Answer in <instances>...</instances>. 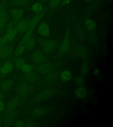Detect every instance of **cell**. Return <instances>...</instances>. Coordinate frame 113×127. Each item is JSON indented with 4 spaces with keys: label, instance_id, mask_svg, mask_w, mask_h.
I'll use <instances>...</instances> for the list:
<instances>
[{
    "label": "cell",
    "instance_id": "8",
    "mask_svg": "<svg viewBox=\"0 0 113 127\" xmlns=\"http://www.w3.org/2000/svg\"><path fill=\"white\" fill-rule=\"evenodd\" d=\"M14 65L12 62L7 61L4 62L0 65V74L4 76L10 73L13 69Z\"/></svg>",
    "mask_w": 113,
    "mask_h": 127
},
{
    "label": "cell",
    "instance_id": "3",
    "mask_svg": "<svg viewBox=\"0 0 113 127\" xmlns=\"http://www.w3.org/2000/svg\"><path fill=\"white\" fill-rule=\"evenodd\" d=\"M55 93L54 89L50 88L44 90L36 95L34 98V101L36 102H40L45 101L52 97Z\"/></svg>",
    "mask_w": 113,
    "mask_h": 127
},
{
    "label": "cell",
    "instance_id": "20",
    "mask_svg": "<svg viewBox=\"0 0 113 127\" xmlns=\"http://www.w3.org/2000/svg\"><path fill=\"white\" fill-rule=\"evenodd\" d=\"M75 96L79 99H83L87 96V90L85 87L80 86L77 87L75 91Z\"/></svg>",
    "mask_w": 113,
    "mask_h": 127
},
{
    "label": "cell",
    "instance_id": "39",
    "mask_svg": "<svg viewBox=\"0 0 113 127\" xmlns=\"http://www.w3.org/2000/svg\"><path fill=\"white\" fill-rule=\"evenodd\" d=\"M5 95L3 91H0V100H3L4 97Z\"/></svg>",
    "mask_w": 113,
    "mask_h": 127
},
{
    "label": "cell",
    "instance_id": "6",
    "mask_svg": "<svg viewBox=\"0 0 113 127\" xmlns=\"http://www.w3.org/2000/svg\"><path fill=\"white\" fill-rule=\"evenodd\" d=\"M49 112V109L45 107H36L32 109L30 112L32 117L38 118L46 116Z\"/></svg>",
    "mask_w": 113,
    "mask_h": 127
},
{
    "label": "cell",
    "instance_id": "26",
    "mask_svg": "<svg viewBox=\"0 0 113 127\" xmlns=\"http://www.w3.org/2000/svg\"><path fill=\"white\" fill-rule=\"evenodd\" d=\"M33 31L34 30L32 29H28V31L25 32V34L22 38V39L21 40L19 45H24L28 40L32 37Z\"/></svg>",
    "mask_w": 113,
    "mask_h": 127
},
{
    "label": "cell",
    "instance_id": "38",
    "mask_svg": "<svg viewBox=\"0 0 113 127\" xmlns=\"http://www.w3.org/2000/svg\"><path fill=\"white\" fill-rule=\"evenodd\" d=\"M73 0H63L62 2V5H65L67 4L70 3Z\"/></svg>",
    "mask_w": 113,
    "mask_h": 127
},
{
    "label": "cell",
    "instance_id": "44",
    "mask_svg": "<svg viewBox=\"0 0 113 127\" xmlns=\"http://www.w3.org/2000/svg\"></svg>",
    "mask_w": 113,
    "mask_h": 127
},
{
    "label": "cell",
    "instance_id": "16",
    "mask_svg": "<svg viewBox=\"0 0 113 127\" xmlns=\"http://www.w3.org/2000/svg\"><path fill=\"white\" fill-rule=\"evenodd\" d=\"M31 59L35 63L39 64L43 62L45 59V56L42 51H36L32 54Z\"/></svg>",
    "mask_w": 113,
    "mask_h": 127
},
{
    "label": "cell",
    "instance_id": "35",
    "mask_svg": "<svg viewBox=\"0 0 113 127\" xmlns=\"http://www.w3.org/2000/svg\"><path fill=\"white\" fill-rule=\"evenodd\" d=\"M25 123L22 120H18L13 123L12 126L16 127H22L24 126Z\"/></svg>",
    "mask_w": 113,
    "mask_h": 127
},
{
    "label": "cell",
    "instance_id": "37",
    "mask_svg": "<svg viewBox=\"0 0 113 127\" xmlns=\"http://www.w3.org/2000/svg\"><path fill=\"white\" fill-rule=\"evenodd\" d=\"M5 109V105L4 103V101H3V100H0V112L4 111Z\"/></svg>",
    "mask_w": 113,
    "mask_h": 127
},
{
    "label": "cell",
    "instance_id": "15",
    "mask_svg": "<svg viewBox=\"0 0 113 127\" xmlns=\"http://www.w3.org/2000/svg\"><path fill=\"white\" fill-rule=\"evenodd\" d=\"M37 30L39 34L43 37H46L49 35L50 31V26L45 22H43L40 24Z\"/></svg>",
    "mask_w": 113,
    "mask_h": 127
},
{
    "label": "cell",
    "instance_id": "13",
    "mask_svg": "<svg viewBox=\"0 0 113 127\" xmlns=\"http://www.w3.org/2000/svg\"><path fill=\"white\" fill-rule=\"evenodd\" d=\"M54 68V65L52 64L45 63L40 64L37 67V70L40 73L46 74L52 71Z\"/></svg>",
    "mask_w": 113,
    "mask_h": 127
},
{
    "label": "cell",
    "instance_id": "1",
    "mask_svg": "<svg viewBox=\"0 0 113 127\" xmlns=\"http://www.w3.org/2000/svg\"><path fill=\"white\" fill-rule=\"evenodd\" d=\"M8 20L7 5L5 0H2L0 3V35L2 34Z\"/></svg>",
    "mask_w": 113,
    "mask_h": 127
},
{
    "label": "cell",
    "instance_id": "23",
    "mask_svg": "<svg viewBox=\"0 0 113 127\" xmlns=\"http://www.w3.org/2000/svg\"><path fill=\"white\" fill-rule=\"evenodd\" d=\"M84 24L86 28L90 31H93L96 27L95 21L91 19H86L84 21Z\"/></svg>",
    "mask_w": 113,
    "mask_h": 127
},
{
    "label": "cell",
    "instance_id": "9",
    "mask_svg": "<svg viewBox=\"0 0 113 127\" xmlns=\"http://www.w3.org/2000/svg\"><path fill=\"white\" fill-rule=\"evenodd\" d=\"M31 91L30 86L26 83L21 84L18 86L16 89V93L20 97H25L30 93Z\"/></svg>",
    "mask_w": 113,
    "mask_h": 127
},
{
    "label": "cell",
    "instance_id": "10",
    "mask_svg": "<svg viewBox=\"0 0 113 127\" xmlns=\"http://www.w3.org/2000/svg\"><path fill=\"white\" fill-rule=\"evenodd\" d=\"M13 48L10 45H7L0 49V61L6 59L12 53Z\"/></svg>",
    "mask_w": 113,
    "mask_h": 127
},
{
    "label": "cell",
    "instance_id": "5",
    "mask_svg": "<svg viewBox=\"0 0 113 127\" xmlns=\"http://www.w3.org/2000/svg\"><path fill=\"white\" fill-rule=\"evenodd\" d=\"M70 31L67 30L66 35L62 40L60 46L58 53L60 55H64L67 53L70 49Z\"/></svg>",
    "mask_w": 113,
    "mask_h": 127
},
{
    "label": "cell",
    "instance_id": "33",
    "mask_svg": "<svg viewBox=\"0 0 113 127\" xmlns=\"http://www.w3.org/2000/svg\"><path fill=\"white\" fill-rule=\"evenodd\" d=\"M16 23L15 22H14L13 20L11 21L9 24H8V25L7 26V27L6 28V30H5V32H9L11 30H12L15 28V25Z\"/></svg>",
    "mask_w": 113,
    "mask_h": 127
},
{
    "label": "cell",
    "instance_id": "41",
    "mask_svg": "<svg viewBox=\"0 0 113 127\" xmlns=\"http://www.w3.org/2000/svg\"><path fill=\"white\" fill-rule=\"evenodd\" d=\"M4 126V121H0V127H2V126Z\"/></svg>",
    "mask_w": 113,
    "mask_h": 127
},
{
    "label": "cell",
    "instance_id": "40",
    "mask_svg": "<svg viewBox=\"0 0 113 127\" xmlns=\"http://www.w3.org/2000/svg\"><path fill=\"white\" fill-rule=\"evenodd\" d=\"M99 70L96 68L94 70L93 74L94 75H98L99 74Z\"/></svg>",
    "mask_w": 113,
    "mask_h": 127
},
{
    "label": "cell",
    "instance_id": "27",
    "mask_svg": "<svg viewBox=\"0 0 113 127\" xmlns=\"http://www.w3.org/2000/svg\"><path fill=\"white\" fill-rule=\"evenodd\" d=\"M25 50V48L24 45H18L16 50L13 52V56L15 58L20 57L22 55Z\"/></svg>",
    "mask_w": 113,
    "mask_h": 127
},
{
    "label": "cell",
    "instance_id": "31",
    "mask_svg": "<svg viewBox=\"0 0 113 127\" xmlns=\"http://www.w3.org/2000/svg\"><path fill=\"white\" fill-rule=\"evenodd\" d=\"M62 0H50L49 6L51 9H54L57 8L60 4Z\"/></svg>",
    "mask_w": 113,
    "mask_h": 127
},
{
    "label": "cell",
    "instance_id": "21",
    "mask_svg": "<svg viewBox=\"0 0 113 127\" xmlns=\"http://www.w3.org/2000/svg\"><path fill=\"white\" fill-rule=\"evenodd\" d=\"M73 75L71 71L69 70H66L62 72L60 75V78L62 81L64 82H67L71 80Z\"/></svg>",
    "mask_w": 113,
    "mask_h": 127
},
{
    "label": "cell",
    "instance_id": "36",
    "mask_svg": "<svg viewBox=\"0 0 113 127\" xmlns=\"http://www.w3.org/2000/svg\"><path fill=\"white\" fill-rule=\"evenodd\" d=\"M38 126L36 122L33 121H28L26 123H25L24 126L28 127H37Z\"/></svg>",
    "mask_w": 113,
    "mask_h": 127
},
{
    "label": "cell",
    "instance_id": "19",
    "mask_svg": "<svg viewBox=\"0 0 113 127\" xmlns=\"http://www.w3.org/2000/svg\"><path fill=\"white\" fill-rule=\"evenodd\" d=\"M13 85V81L10 79H6L3 80L0 84V89L3 92L9 91Z\"/></svg>",
    "mask_w": 113,
    "mask_h": 127
},
{
    "label": "cell",
    "instance_id": "25",
    "mask_svg": "<svg viewBox=\"0 0 113 127\" xmlns=\"http://www.w3.org/2000/svg\"><path fill=\"white\" fill-rule=\"evenodd\" d=\"M36 45V40L33 37H31L24 44L25 50H30L34 48Z\"/></svg>",
    "mask_w": 113,
    "mask_h": 127
},
{
    "label": "cell",
    "instance_id": "22",
    "mask_svg": "<svg viewBox=\"0 0 113 127\" xmlns=\"http://www.w3.org/2000/svg\"><path fill=\"white\" fill-rule=\"evenodd\" d=\"M24 78L29 82H36L39 79V75L38 74L32 71L28 73L25 74Z\"/></svg>",
    "mask_w": 113,
    "mask_h": 127
},
{
    "label": "cell",
    "instance_id": "29",
    "mask_svg": "<svg viewBox=\"0 0 113 127\" xmlns=\"http://www.w3.org/2000/svg\"><path fill=\"white\" fill-rule=\"evenodd\" d=\"M42 9H43L42 5L39 3H36V4H34L32 8V11L36 12V13L42 12Z\"/></svg>",
    "mask_w": 113,
    "mask_h": 127
},
{
    "label": "cell",
    "instance_id": "24",
    "mask_svg": "<svg viewBox=\"0 0 113 127\" xmlns=\"http://www.w3.org/2000/svg\"><path fill=\"white\" fill-rule=\"evenodd\" d=\"M77 54L79 58L81 59H85L87 57V50L85 46H80L77 49Z\"/></svg>",
    "mask_w": 113,
    "mask_h": 127
},
{
    "label": "cell",
    "instance_id": "12",
    "mask_svg": "<svg viewBox=\"0 0 113 127\" xmlns=\"http://www.w3.org/2000/svg\"><path fill=\"white\" fill-rule=\"evenodd\" d=\"M20 102V97L19 96H16L8 102L7 105L5 106V113L9 111H13L16 109Z\"/></svg>",
    "mask_w": 113,
    "mask_h": 127
},
{
    "label": "cell",
    "instance_id": "28",
    "mask_svg": "<svg viewBox=\"0 0 113 127\" xmlns=\"http://www.w3.org/2000/svg\"><path fill=\"white\" fill-rule=\"evenodd\" d=\"M25 64V61L23 58L18 57L16 58L15 61V67L18 69H21L22 67Z\"/></svg>",
    "mask_w": 113,
    "mask_h": 127
},
{
    "label": "cell",
    "instance_id": "14",
    "mask_svg": "<svg viewBox=\"0 0 113 127\" xmlns=\"http://www.w3.org/2000/svg\"><path fill=\"white\" fill-rule=\"evenodd\" d=\"M10 14L13 19L12 20L17 23L24 16V10L21 8H12L10 10Z\"/></svg>",
    "mask_w": 113,
    "mask_h": 127
},
{
    "label": "cell",
    "instance_id": "34",
    "mask_svg": "<svg viewBox=\"0 0 113 127\" xmlns=\"http://www.w3.org/2000/svg\"><path fill=\"white\" fill-rule=\"evenodd\" d=\"M75 83L79 86H81L84 83V78L82 76L79 75L75 78Z\"/></svg>",
    "mask_w": 113,
    "mask_h": 127
},
{
    "label": "cell",
    "instance_id": "30",
    "mask_svg": "<svg viewBox=\"0 0 113 127\" xmlns=\"http://www.w3.org/2000/svg\"><path fill=\"white\" fill-rule=\"evenodd\" d=\"M32 66L31 65L28 64H25L22 67L21 69L24 74L28 73L32 71Z\"/></svg>",
    "mask_w": 113,
    "mask_h": 127
},
{
    "label": "cell",
    "instance_id": "7",
    "mask_svg": "<svg viewBox=\"0 0 113 127\" xmlns=\"http://www.w3.org/2000/svg\"><path fill=\"white\" fill-rule=\"evenodd\" d=\"M29 20H20L16 24L15 27L17 34H23L28 31L29 28Z\"/></svg>",
    "mask_w": 113,
    "mask_h": 127
},
{
    "label": "cell",
    "instance_id": "18",
    "mask_svg": "<svg viewBox=\"0 0 113 127\" xmlns=\"http://www.w3.org/2000/svg\"><path fill=\"white\" fill-rule=\"evenodd\" d=\"M31 0H11L9 4L12 7H24L29 4Z\"/></svg>",
    "mask_w": 113,
    "mask_h": 127
},
{
    "label": "cell",
    "instance_id": "11",
    "mask_svg": "<svg viewBox=\"0 0 113 127\" xmlns=\"http://www.w3.org/2000/svg\"><path fill=\"white\" fill-rule=\"evenodd\" d=\"M44 15V12H40L37 13L36 15L32 17L31 20H29V28L28 29H32L34 30L37 25L40 21L41 20Z\"/></svg>",
    "mask_w": 113,
    "mask_h": 127
},
{
    "label": "cell",
    "instance_id": "32",
    "mask_svg": "<svg viewBox=\"0 0 113 127\" xmlns=\"http://www.w3.org/2000/svg\"><path fill=\"white\" fill-rule=\"evenodd\" d=\"M81 72L83 75H87L89 73V67L87 64H83L81 67Z\"/></svg>",
    "mask_w": 113,
    "mask_h": 127
},
{
    "label": "cell",
    "instance_id": "4",
    "mask_svg": "<svg viewBox=\"0 0 113 127\" xmlns=\"http://www.w3.org/2000/svg\"><path fill=\"white\" fill-rule=\"evenodd\" d=\"M17 34L16 29L14 28L9 32H6L4 35L0 37V49L12 42Z\"/></svg>",
    "mask_w": 113,
    "mask_h": 127
},
{
    "label": "cell",
    "instance_id": "2",
    "mask_svg": "<svg viewBox=\"0 0 113 127\" xmlns=\"http://www.w3.org/2000/svg\"><path fill=\"white\" fill-rule=\"evenodd\" d=\"M40 45L44 53L50 54L55 50L57 43L53 40H42L40 42Z\"/></svg>",
    "mask_w": 113,
    "mask_h": 127
},
{
    "label": "cell",
    "instance_id": "43",
    "mask_svg": "<svg viewBox=\"0 0 113 127\" xmlns=\"http://www.w3.org/2000/svg\"><path fill=\"white\" fill-rule=\"evenodd\" d=\"M86 1H91V0H84Z\"/></svg>",
    "mask_w": 113,
    "mask_h": 127
},
{
    "label": "cell",
    "instance_id": "42",
    "mask_svg": "<svg viewBox=\"0 0 113 127\" xmlns=\"http://www.w3.org/2000/svg\"><path fill=\"white\" fill-rule=\"evenodd\" d=\"M42 2H47L48 1H49V0H40Z\"/></svg>",
    "mask_w": 113,
    "mask_h": 127
},
{
    "label": "cell",
    "instance_id": "17",
    "mask_svg": "<svg viewBox=\"0 0 113 127\" xmlns=\"http://www.w3.org/2000/svg\"><path fill=\"white\" fill-rule=\"evenodd\" d=\"M58 74L56 72L51 71L46 74L45 77V81L46 83H51L55 82L58 79Z\"/></svg>",
    "mask_w": 113,
    "mask_h": 127
}]
</instances>
